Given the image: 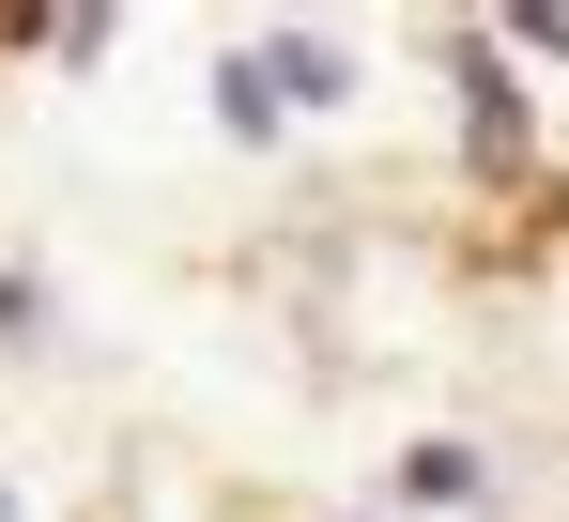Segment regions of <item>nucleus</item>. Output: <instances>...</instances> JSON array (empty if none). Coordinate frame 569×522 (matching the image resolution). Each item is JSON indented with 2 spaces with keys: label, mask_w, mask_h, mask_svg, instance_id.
<instances>
[{
  "label": "nucleus",
  "mask_w": 569,
  "mask_h": 522,
  "mask_svg": "<svg viewBox=\"0 0 569 522\" xmlns=\"http://www.w3.org/2000/svg\"><path fill=\"white\" fill-rule=\"evenodd\" d=\"M400 492H416V508H477V461H462V445H416Z\"/></svg>",
  "instance_id": "20e7f679"
},
{
  "label": "nucleus",
  "mask_w": 569,
  "mask_h": 522,
  "mask_svg": "<svg viewBox=\"0 0 569 522\" xmlns=\"http://www.w3.org/2000/svg\"><path fill=\"white\" fill-rule=\"evenodd\" d=\"M447 78H462V123H477V170H523V139H539V123H523V92H508V62H492V47H447Z\"/></svg>",
  "instance_id": "f257e3e1"
},
{
  "label": "nucleus",
  "mask_w": 569,
  "mask_h": 522,
  "mask_svg": "<svg viewBox=\"0 0 569 522\" xmlns=\"http://www.w3.org/2000/svg\"><path fill=\"white\" fill-rule=\"evenodd\" d=\"M0 522H31V508H16V476H0Z\"/></svg>",
  "instance_id": "423d86ee"
},
{
  "label": "nucleus",
  "mask_w": 569,
  "mask_h": 522,
  "mask_svg": "<svg viewBox=\"0 0 569 522\" xmlns=\"http://www.w3.org/2000/svg\"><path fill=\"white\" fill-rule=\"evenodd\" d=\"M508 31H523V47H555V62H569V0H508Z\"/></svg>",
  "instance_id": "39448f33"
},
{
  "label": "nucleus",
  "mask_w": 569,
  "mask_h": 522,
  "mask_svg": "<svg viewBox=\"0 0 569 522\" xmlns=\"http://www.w3.org/2000/svg\"><path fill=\"white\" fill-rule=\"evenodd\" d=\"M216 123H231L247 154H278V139H292V92H278V62H262V47H231V62H216Z\"/></svg>",
  "instance_id": "f03ea898"
},
{
  "label": "nucleus",
  "mask_w": 569,
  "mask_h": 522,
  "mask_svg": "<svg viewBox=\"0 0 569 522\" xmlns=\"http://www.w3.org/2000/svg\"><path fill=\"white\" fill-rule=\"evenodd\" d=\"M262 62H278V92H292V108H339V92H355V47H339V31H278Z\"/></svg>",
  "instance_id": "7ed1b4c3"
}]
</instances>
